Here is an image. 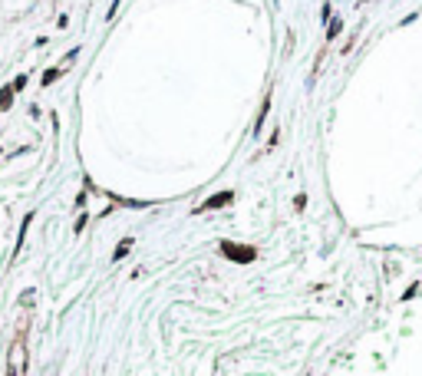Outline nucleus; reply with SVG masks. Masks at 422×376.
Returning <instances> with one entry per match:
<instances>
[{"label":"nucleus","instance_id":"obj_1","mask_svg":"<svg viewBox=\"0 0 422 376\" xmlns=\"http://www.w3.org/2000/svg\"><path fill=\"white\" fill-rule=\"evenodd\" d=\"M231 201V192H221V195H215V198H208L205 205L198 208V211H211V208H218V205H228Z\"/></svg>","mask_w":422,"mask_h":376},{"label":"nucleus","instance_id":"obj_2","mask_svg":"<svg viewBox=\"0 0 422 376\" xmlns=\"http://www.w3.org/2000/svg\"><path fill=\"white\" fill-rule=\"evenodd\" d=\"M224 254L241 257V261H251V257H254V251H251V248H234V245H224Z\"/></svg>","mask_w":422,"mask_h":376},{"label":"nucleus","instance_id":"obj_3","mask_svg":"<svg viewBox=\"0 0 422 376\" xmlns=\"http://www.w3.org/2000/svg\"><path fill=\"white\" fill-rule=\"evenodd\" d=\"M13 93H17V89H13V83L0 89V109H10V96H13Z\"/></svg>","mask_w":422,"mask_h":376},{"label":"nucleus","instance_id":"obj_4","mask_svg":"<svg viewBox=\"0 0 422 376\" xmlns=\"http://www.w3.org/2000/svg\"><path fill=\"white\" fill-rule=\"evenodd\" d=\"M340 33V20H330V26H327V37H336Z\"/></svg>","mask_w":422,"mask_h":376}]
</instances>
